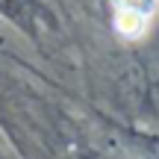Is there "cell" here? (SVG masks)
<instances>
[{"label":"cell","mask_w":159,"mask_h":159,"mask_svg":"<svg viewBox=\"0 0 159 159\" xmlns=\"http://www.w3.org/2000/svg\"><path fill=\"white\" fill-rule=\"evenodd\" d=\"M112 9L124 35H142L156 12V0H112Z\"/></svg>","instance_id":"obj_1"}]
</instances>
